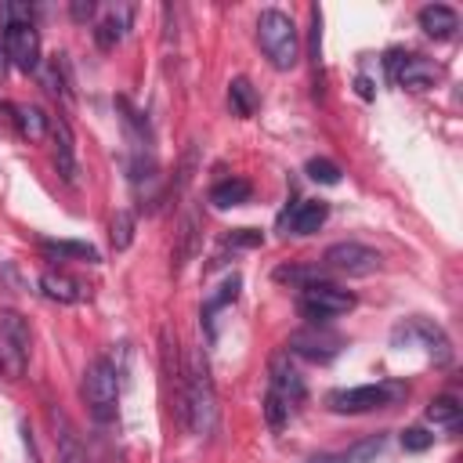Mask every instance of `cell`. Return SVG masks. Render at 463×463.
Segmentation results:
<instances>
[{"instance_id": "cell-11", "label": "cell", "mask_w": 463, "mask_h": 463, "mask_svg": "<svg viewBox=\"0 0 463 463\" xmlns=\"http://www.w3.org/2000/svg\"><path fill=\"white\" fill-rule=\"evenodd\" d=\"M47 134H51V145H54V170L69 181V184H76V137H72V127L61 119V116H51V127H47Z\"/></svg>"}, {"instance_id": "cell-12", "label": "cell", "mask_w": 463, "mask_h": 463, "mask_svg": "<svg viewBox=\"0 0 463 463\" xmlns=\"http://www.w3.org/2000/svg\"><path fill=\"white\" fill-rule=\"evenodd\" d=\"M398 333L416 336V340L423 344V351H427L438 365H449V362H452V344H449V336H445L441 326H434V322H427V318H409V326H402Z\"/></svg>"}, {"instance_id": "cell-24", "label": "cell", "mask_w": 463, "mask_h": 463, "mask_svg": "<svg viewBox=\"0 0 463 463\" xmlns=\"http://www.w3.org/2000/svg\"><path fill=\"white\" fill-rule=\"evenodd\" d=\"M459 412H463V409H459V402H456L452 394H438V398L427 402V412H423V416H427L434 427H456V423H459Z\"/></svg>"}, {"instance_id": "cell-6", "label": "cell", "mask_w": 463, "mask_h": 463, "mask_svg": "<svg viewBox=\"0 0 463 463\" xmlns=\"http://www.w3.org/2000/svg\"><path fill=\"white\" fill-rule=\"evenodd\" d=\"M358 304V297L351 289H340L333 282H315V286H304L300 297H297V307L304 318H311V326H326L329 318L336 315H347L351 307Z\"/></svg>"}, {"instance_id": "cell-19", "label": "cell", "mask_w": 463, "mask_h": 463, "mask_svg": "<svg viewBox=\"0 0 463 463\" xmlns=\"http://www.w3.org/2000/svg\"><path fill=\"white\" fill-rule=\"evenodd\" d=\"M250 195H253V184H250L246 177H228V181H217V184L210 188V203L221 206V210L242 206V203H250Z\"/></svg>"}, {"instance_id": "cell-7", "label": "cell", "mask_w": 463, "mask_h": 463, "mask_svg": "<svg viewBox=\"0 0 463 463\" xmlns=\"http://www.w3.org/2000/svg\"><path fill=\"white\" fill-rule=\"evenodd\" d=\"M383 65H387V76H391L398 87H405V90H427V87H434L438 76H441V69H438L430 58H423V54H405V51H387Z\"/></svg>"}, {"instance_id": "cell-10", "label": "cell", "mask_w": 463, "mask_h": 463, "mask_svg": "<svg viewBox=\"0 0 463 463\" xmlns=\"http://www.w3.org/2000/svg\"><path fill=\"white\" fill-rule=\"evenodd\" d=\"M286 351H293V354H300L307 362H333L344 351V336L326 329V326H307V329H297L289 336Z\"/></svg>"}, {"instance_id": "cell-30", "label": "cell", "mask_w": 463, "mask_h": 463, "mask_svg": "<svg viewBox=\"0 0 463 463\" xmlns=\"http://www.w3.org/2000/svg\"><path fill=\"white\" fill-rule=\"evenodd\" d=\"M380 449H383V434H373V438L358 441L354 449H347V452H340V456H344V463H369Z\"/></svg>"}, {"instance_id": "cell-5", "label": "cell", "mask_w": 463, "mask_h": 463, "mask_svg": "<svg viewBox=\"0 0 463 463\" xmlns=\"http://www.w3.org/2000/svg\"><path fill=\"white\" fill-rule=\"evenodd\" d=\"M29 347H33V333H29L25 315L0 307V369H4V376H11V380L25 376Z\"/></svg>"}, {"instance_id": "cell-35", "label": "cell", "mask_w": 463, "mask_h": 463, "mask_svg": "<svg viewBox=\"0 0 463 463\" xmlns=\"http://www.w3.org/2000/svg\"><path fill=\"white\" fill-rule=\"evenodd\" d=\"M69 14H72V22L94 18V0H72V4H69Z\"/></svg>"}, {"instance_id": "cell-2", "label": "cell", "mask_w": 463, "mask_h": 463, "mask_svg": "<svg viewBox=\"0 0 463 463\" xmlns=\"http://www.w3.org/2000/svg\"><path fill=\"white\" fill-rule=\"evenodd\" d=\"M257 43H260L264 58H268L279 72L293 69L297 58H300V36H297V25H293V18H289L286 11H279V7L260 11V18H257Z\"/></svg>"}, {"instance_id": "cell-9", "label": "cell", "mask_w": 463, "mask_h": 463, "mask_svg": "<svg viewBox=\"0 0 463 463\" xmlns=\"http://www.w3.org/2000/svg\"><path fill=\"white\" fill-rule=\"evenodd\" d=\"M4 54L18 72H36L40 69V33L33 22L4 25Z\"/></svg>"}, {"instance_id": "cell-18", "label": "cell", "mask_w": 463, "mask_h": 463, "mask_svg": "<svg viewBox=\"0 0 463 463\" xmlns=\"http://www.w3.org/2000/svg\"><path fill=\"white\" fill-rule=\"evenodd\" d=\"M199 253V213L188 210L177 224V246H174V275Z\"/></svg>"}, {"instance_id": "cell-16", "label": "cell", "mask_w": 463, "mask_h": 463, "mask_svg": "<svg viewBox=\"0 0 463 463\" xmlns=\"http://www.w3.org/2000/svg\"><path fill=\"white\" fill-rule=\"evenodd\" d=\"M420 29L430 40H449L459 29V14L445 4H427V7H420Z\"/></svg>"}, {"instance_id": "cell-27", "label": "cell", "mask_w": 463, "mask_h": 463, "mask_svg": "<svg viewBox=\"0 0 463 463\" xmlns=\"http://www.w3.org/2000/svg\"><path fill=\"white\" fill-rule=\"evenodd\" d=\"M239 286H242V279H239V275H228V279L217 286V293H210V300H206V307H203V318L213 322V315H217L224 304H232V300L239 297Z\"/></svg>"}, {"instance_id": "cell-29", "label": "cell", "mask_w": 463, "mask_h": 463, "mask_svg": "<svg viewBox=\"0 0 463 463\" xmlns=\"http://www.w3.org/2000/svg\"><path fill=\"white\" fill-rule=\"evenodd\" d=\"M304 174H307L311 181H318V184H340V166H336L333 159H322V156L307 159Z\"/></svg>"}, {"instance_id": "cell-37", "label": "cell", "mask_w": 463, "mask_h": 463, "mask_svg": "<svg viewBox=\"0 0 463 463\" xmlns=\"http://www.w3.org/2000/svg\"><path fill=\"white\" fill-rule=\"evenodd\" d=\"M14 123V105H0V127H11Z\"/></svg>"}, {"instance_id": "cell-17", "label": "cell", "mask_w": 463, "mask_h": 463, "mask_svg": "<svg viewBox=\"0 0 463 463\" xmlns=\"http://www.w3.org/2000/svg\"><path fill=\"white\" fill-rule=\"evenodd\" d=\"M329 217V203L322 199H304L289 210V232L293 235H315Z\"/></svg>"}, {"instance_id": "cell-39", "label": "cell", "mask_w": 463, "mask_h": 463, "mask_svg": "<svg viewBox=\"0 0 463 463\" xmlns=\"http://www.w3.org/2000/svg\"><path fill=\"white\" fill-rule=\"evenodd\" d=\"M4 72H7V54H4V43H0V80H4Z\"/></svg>"}, {"instance_id": "cell-20", "label": "cell", "mask_w": 463, "mask_h": 463, "mask_svg": "<svg viewBox=\"0 0 463 463\" xmlns=\"http://www.w3.org/2000/svg\"><path fill=\"white\" fill-rule=\"evenodd\" d=\"M40 246H43V253H51L58 260H87V264L101 260V253L90 242H76V239H43Z\"/></svg>"}, {"instance_id": "cell-25", "label": "cell", "mask_w": 463, "mask_h": 463, "mask_svg": "<svg viewBox=\"0 0 463 463\" xmlns=\"http://www.w3.org/2000/svg\"><path fill=\"white\" fill-rule=\"evenodd\" d=\"M275 282H289V286L304 289V286H315L326 279H322V268H315V264H282V268H275Z\"/></svg>"}, {"instance_id": "cell-23", "label": "cell", "mask_w": 463, "mask_h": 463, "mask_svg": "<svg viewBox=\"0 0 463 463\" xmlns=\"http://www.w3.org/2000/svg\"><path fill=\"white\" fill-rule=\"evenodd\" d=\"M54 423H58V434H54V445H58V463H87V449L80 445V438L72 434V427L65 423V416H58Z\"/></svg>"}, {"instance_id": "cell-34", "label": "cell", "mask_w": 463, "mask_h": 463, "mask_svg": "<svg viewBox=\"0 0 463 463\" xmlns=\"http://www.w3.org/2000/svg\"><path fill=\"white\" fill-rule=\"evenodd\" d=\"M228 242H232V246H260V232H253V228H235V232L228 235Z\"/></svg>"}, {"instance_id": "cell-1", "label": "cell", "mask_w": 463, "mask_h": 463, "mask_svg": "<svg viewBox=\"0 0 463 463\" xmlns=\"http://www.w3.org/2000/svg\"><path fill=\"white\" fill-rule=\"evenodd\" d=\"M177 416L199 438H210L217 430V391H213V376H210L203 351H192L184 362V387H181Z\"/></svg>"}, {"instance_id": "cell-22", "label": "cell", "mask_w": 463, "mask_h": 463, "mask_svg": "<svg viewBox=\"0 0 463 463\" xmlns=\"http://www.w3.org/2000/svg\"><path fill=\"white\" fill-rule=\"evenodd\" d=\"M40 80L51 94H58L61 101H72V87H69V65H65V54H54L47 65H40Z\"/></svg>"}, {"instance_id": "cell-3", "label": "cell", "mask_w": 463, "mask_h": 463, "mask_svg": "<svg viewBox=\"0 0 463 463\" xmlns=\"http://www.w3.org/2000/svg\"><path fill=\"white\" fill-rule=\"evenodd\" d=\"M83 402H87V409H90V416L98 423L116 420V409H119V369L112 365V358L101 354L83 369Z\"/></svg>"}, {"instance_id": "cell-4", "label": "cell", "mask_w": 463, "mask_h": 463, "mask_svg": "<svg viewBox=\"0 0 463 463\" xmlns=\"http://www.w3.org/2000/svg\"><path fill=\"white\" fill-rule=\"evenodd\" d=\"M409 394V387L402 380H380V383H362V387H344V391H329L326 394V405L333 412H373V409H387V405H398L402 398Z\"/></svg>"}, {"instance_id": "cell-8", "label": "cell", "mask_w": 463, "mask_h": 463, "mask_svg": "<svg viewBox=\"0 0 463 463\" xmlns=\"http://www.w3.org/2000/svg\"><path fill=\"white\" fill-rule=\"evenodd\" d=\"M322 264L333 268V271H344V275L362 279V275L380 271L383 257H380L373 246H365V242H333V246L322 253Z\"/></svg>"}, {"instance_id": "cell-33", "label": "cell", "mask_w": 463, "mask_h": 463, "mask_svg": "<svg viewBox=\"0 0 463 463\" xmlns=\"http://www.w3.org/2000/svg\"><path fill=\"white\" fill-rule=\"evenodd\" d=\"M0 22H4V25L33 22V7H29V4H0Z\"/></svg>"}, {"instance_id": "cell-31", "label": "cell", "mask_w": 463, "mask_h": 463, "mask_svg": "<svg viewBox=\"0 0 463 463\" xmlns=\"http://www.w3.org/2000/svg\"><path fill=\"white\" fill-rule=\"evenodd\" d=\"M264 416H268V427H271V430H282V423H286V416H289V405H286L275 391H268V394H264Z\"/></svg>"}, {"instance_id": "cell-13", "label": "cell", "mask_w": 463, "mask_h": 463, "mask_svg": "<svg viewBox=\"0 0 463 463\" xmlns=\"http://www.w3.org/2000/svg\"><path fill=\"white\" fill-rule=\"evenodd\" d=\"M130 18H134V7H130V4H112L109 14L94 25V43H98L101 51H112V47L123 40V33L130 29Z\"/></svg>"}, {"instance_id": "cell-36", "label": "cell", "mask_w": 463, "mask_h": 463, "mask_svg": "<svg viewBox=\"0 0 463 463\" xmlns=\"http://www.w3.org/2000/svg\"><path fill=\"white\" fill-rule=\"evenodd\" d=\"M354 90H358V98H365V101L376 94V90H373V83H369L365 76H358V80H354Z\"/></svg>"}, {"instance_id": "cell-28", "label": "cell", "mask_w": 463, "mask_h": 463, "mask_svg": "<svg viewBox=\"0 0 463 463\" xmlns=\"http://www.w3.org/2000/svg\"><path fill=\"white\" fill-rule=\"evenodd\" d=\"M109 239H112L116 250H127L134 242V213L130 210H116L112 228H109Z\"/></svg>"}, {"instance_id": "cell-32", "label": "cell", "mask_w": 463, "mask_h": 463, "mask_svg": "<svg viewBox=\"0 0 463 463\" xmlns=\"http://www.w3.org/2000/svg\"><path fill=\"white\" fill-rule=\"evenodd\" d=\"M402 445H405V452H427L434 445V434H427L423 427H409V430H402Z\"/></svg>"}, {"instance_id": "cell-15", "label": "cell", "mask_w": 463, "mask_h": 463, "mask_svg": "<svg viewBox=\"0 0 463 463\" xmlns=\"http://www.w3.org/2000/svg\"><path fill=\"white\" fill-rule=\"evenodd\" d=\"M268 391H275L286 405H293V402H300V398H304V380H300V373L289 365L286 351L271 358V387H268Z\"/></svg>"}, {"instance_id": "cell-21", "label": "cell", "mask_w": 463, "mask_h": 463, "mask_svg": "<svg viewBox=\"0 0 463 463\" xmlns=\"http://www.w3.org/2000/svg\"><path fill=\"white\" fill-rule=\"evenodd\" d=\"M51 127V116L40 105H14V130L29 141H40Z\"/></svg>"}, {"instance_id": "cell-14", "label": "cell", "mask_w": 463, "mask_h": 463, "mask_svg": "<svg viewBox=\"0 0 463 463\" xmlns=\"http://www.w3.org/2000/svg\"><path fill=\"white\" fill-rule=\"evenodd\" d=\"M40 293H43L47 300H58V304H80V300L87 297V286H83L80 279H72V275L51 268V271L40 275Z\"/></svg>"}, {"instance_id": "cell-38", "label": "cell", "mask_w": 463, "mask_h": 463, "mask_svg": "<svg viewBox=\"0 0 463 463\" xmlns=\"http://www.w3.org/2000/svg\"><path fill=\"white\" fill-rule=\"evenodd\" d=\"M307 463H344V456H336V452H322V456H311Z\"/></svg>"}, {"instance_id": "cell-26", "label": "cell", "mask_w": 463, "mask_h": 463, "mask_svg": "<svg viewBox=\"0 0 463 463\" xmlns=\"http://www.w3.org/2000/svg\"><path fill=\"white\" fill-rule=\"evenodd\" d=\"M228 101H232V109L239 116H253L257 112V90H253V83L246 76H235L228 83Z\"/></svg>"}]
</instances>
